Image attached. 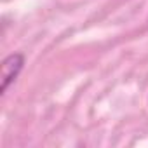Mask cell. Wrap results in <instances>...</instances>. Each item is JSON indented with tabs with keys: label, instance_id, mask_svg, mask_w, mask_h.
<instances>
[{
	"label": "cell",
	"instance_id": "1",
	"mask_svg": "<svg viewBox=\"0 0 148 148\" xmlns=\"http://www.w3.org/2000/svg\"><path fill=\"white\" fill-rule=\"evenodd\" d=\"M25 66V56L21 52H12L2 61V86H0V94H5L11 87V84L16 82L19 73Z\"/></svg>",
	"mask_w": 148,
	"mask_h": 148
}]
</instances>
